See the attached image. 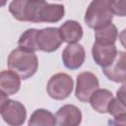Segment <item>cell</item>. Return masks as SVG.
<instances>
[{
	"mask_svg": "<svg viewBox=\"0 0 126 126\" xmlns=\"http://www.w3.org/2000/svg\"><path fill=\"white\" fill-rule=\"evenodd\" d=\"M73 87V79L68 74L57 73L49 79L46 87V92L51 98L62 100L67 98L71 94Z\"/></svg>",
	"mask_w": 126,
	"mask_h": 126,
	"instance_id": "4",
	"label": "cell"
},
{
	"mask_svg": "<svg viewBox=\"0 0 126 126\" xmlns=\"http://www.w3.org/2000/svg\"><path fill=\"white\" fill-rule=\"evenodd\" d=\"M116 94H117L116 98H118L120 101H122V102L125 103V85H122L121 88L117 91Z\"/></svg>",
	"mask_w": 126,
	"mask_h": 126,
	"instance_id": "20",
	"label": "cell"
},
{
	"mask_svg": "<svg viewBox=\"0 0 126 126\" xmlns=\"http://www.w3.org/2000/svg\"><path fill=\"white\" fill-rule=\"evenodd\" d=\"M115 44H99L94 42L92 47V55L94 62L102 68L109 66L117 55Z\"/></svg>",
	"mask_w": 126,
	"mask_h": 126,
	"instance_id": "10",
	"label": "cell"
},
{
	"mask_svg": "<svg viewBox=\"0 0 126 126\" xmlns=\"http://www.w3.org/2000/svg\"><path fill=\"white\" fill-rule=\"evenodd\" d=\"M8 95L7 94H5L3 92H1L0 91V112H1V110H2V108H3V106L5 105V103L8 101Z\"/></svg>",
	"mask_w": 126,
	"mask_h": 126,
	"instance_id": "21",
	"label": "cell"
},
{
	"mask_svg": "<svg viewBox=\"0 0 126 126\" xmlns=\"http://www.w3.org/2000/svg\"><path fill=\"white\" fill-rule=\"evenodd\" d=\"M65 14L62 4H50L45 1L26 0L25 22L32 23H56Z\"/></svg>",
	"mask_w": 126,
	"mask_h": 126,
	"instance_id": "1",
	"label": "cell"
},
{
	"mask_svg": "<svg viewBox=\"0 0 126 126\" xmlns=\"http://www.w3.org/2000/svg\"><path fill=\"white\" fill-rule=\"evenodd\" d=\"M63 42L57 28H44L38 30L36 33V45L38 50L53 52L57 50Z\"/></svg>",
	"mask_w": 126,
	"mask_h": 126,
	"instance_id": "6",
	"label": "cell"
},
{
	"mask_svg": "<svg viewBox=\"0 0 126 126\" xmlns=\"http://www.w3.org/2000/svg\"><path fill=\"white\" fill-rule=\"evenodd\" d=\"M0 113L3 120L10 126H21L27 118V110L24 104L14 99H8Z\"/></svg>",
	"mask_w": 126,
	"mask_h": 126,
	"instance_id": "7",
	"label": "cell"
},
{
	"mask_svg": "<svg viewBox=\"0 0 126 126\" xmlns=\"http://www.w3.org/2000/svg\"><path fill=\"white\" fill-rule=\"evenodd\" d=\"M112 19L113 13L110 9L109 0H94L91 2L85 14L86 24L94 31L111 24Z\"/></svg>",
	"mask_w": 126,
	"mask_h": 126,
	"instance_id": "3",
	"label": "cell"
},
{
	"mask_svg": "<svg viewBox=\"0 0 126 126\" xmlns=\"http://www.w3.org/2000/svg\"><path fill=\"white\" fill-rule=\"evenodd\" d=\"M113 98V94L106 89L96 90L90 97L91 106L99 113H107V107Z\"/></svg>",
	"mask_w": 126,
	"mask_h": 126,
	"instance_id": "14",
	"label": "cell"
},
{
	"mask_svg": "<svg viewBox=\"0 0 126 126\" xmlns=\"http://www.w3.org/2000/svg\"><path fill=\"white\" fill-rule=\"evenodd\" d=\"M7 65L11 71L16 73L20 79L27 80L37 71L38 59L34 52L26 51L21 48L13 49L7 59Z\"/></svg>",
	"mask_w": 126,
	"mask_h": 126,
	"instance_id": "2",
	"label": "cell"
},
{
	"mask_svg": "<svg viewBox=\"0 0 126 126\" xmlns=\"http://www.w3.org/2000/svg\"><path fill=\"white\" fill-rule=\"evenodd\" d=\"M21 88L20 77L11 70L0 72V91L7 95L15 94Z\"/></svg>",
	"mask_w": 126,
	"mask_h": 126,
	"instance_id": "13",
	"label": "cell"
},
{
	"mask_svg": "<svg viewBox=\"0 0 126 126\" xmlns=\"http://www.w3.org/2000/svg\"><path fill=\"white\" fill-rule=\"evenodd\" d=\"M95 42L99 44H114L118 37L117 28L111 23L101 29L94 31Z\"/></svg>",
	"mask_w": 126,
	"mask_h": 126,
	"instance_id": "16",
	"label": "cell"
},
{
	"mask_svg": "<svg viewBox=\"0 0 126 126\" xmlns=\"http://www.w3.org/2000/svg\"><path fill=\"white\" fill-rule=\"evenodd\" d=\"M125 52L118 51L114 61L107 67L102 68L103 74L115 83H125L126 68H125Z\"/></svg>",
	"mask_w": 126,
	"mask_h": 126,
	"instance_id": "11",
	"label": "cell"
},
{
	"mask_svg": "<svg viewBox=\"0 0 126 126\" xmlns=\"http://www.w3.org/2000/svg\"><path fill=\"white\" fill-rule=\"evenodd\" d=\"M107 113L111 114L114 117V119H125L126 118L125 103L120 101L118 98L113 97L107 107Z\"/></svg>",
	"mask_w": 126,
	"mask_h": 126,
	"instance_id": "18",
	"label": "cell"
},
{
	"mask_svg": "<svg viewBox=\"0 0 126 126\" xmlns=\"http://www.w3.org/2000/svg\"><path fill=\"white\" fill-rule=\"evenodd\" d=\"M110 9L113 15L125 16V1H110Z\"/></svg>",
	"mask_w": 126,
	"mask_h": 126,
	"instance_id": "19",
	"label": "cell"
},
{
	"mask_svg": "<svg viewBox=\"0 0 126 126\" xmlns=\"http://www.w3.org/2000/svg\"><path fill=\"white\" fill-rule=\"evenodd\" d=\"M54 117L58 126H79L82 122V112L74 104L61 106Z\"/></svg>",
	"mask_w": 126,
	"mask_h": 126,
	"instance_id": "9",
	"label": "cell"
},
{
	"mask_svg": "<svg viewBox=\"0 0 126 126\" xmlns=\"http://www.w3.org/2000/svg\"><path fill=\"white\" fill-rule=\"evenodd\" d=\"M54 115L47 109L38 108L32 112L29 120V126H55Z\"/></svg>",
	"mask_w": 126,
	"mask_h": 126,
	"instance_id": "15",
	"label": "cell"
},
{
	"mask_svg": "<svg viewBox=\"0 0 126 126\" xmlns=\"http://www.w3.org/2000/svg\"><path fill=\"white\" fill-rule=\"evenodd\" d=\"M99 83L97 77L92 72H83L77 76L75 90L76 97L82 102H88L92 94L98 90Z\"/></svg>",
	"mask_w": 126,
	"mask_h": 126,
	"instance_id": "5",
	"label": "cell"
},
{
	"mask_svg": "<svg viewBox=\"0 0 126 126\" xmlns=\"http://www.w3.org/2000/svg\"><path fill=\"white\" fill-rule=\"evenodd\" d=\"M62 40L68 44L76 43L83 37V28L77 22L73 20L66 21L58 29Z\"/></svg>",
	"mask_w": 126,
	"mask_h": 126,
	"instance_id": "12",
	"label": "cell"
},
{
	"mask_svg": "<svg viewBox=\"0 0 126 126\" xmlns=\"http://www.w3.org/2000/svg\"><path fill=\"white\" fill-rule=\"evenodd\" d=\"M111 124L112 126H125V119H114Z\"/></svg>",
	"mask_w": 126,
	"mask_h": 126,
	"instance_id": "22",
	"label": "cell"
},
{
	"mask_svg": "<svg viewBox=\"0 0 126 126\" xmlns=\"http://www.w3.org/2000/svg\"><path fill=\"white\" fill-rule=\"evenodd\" d=\"M86 59L84 47L79 43L68 44L62 52V61L66 68L70 70L79 69Z\"/></svg>",
	"mask_w": 126,
	"mask_h": 126,
	"instance_id": "8",
	"label": "cell"
},
{
	"mask_svg": "<svg viewBox=\"0 0 126 126\" xmlns=\"http://www.w3.org/2000/svg\"><path fill=\"white\" fill-rule=\"evenodd\" d=\"M36 29H29L26 32H24L18 41L19 48L24 49L26 51L30 52H35L38 50L37 45H36V33H37Z\"/></svg>",
	"mask_w": 126,
	"mask_h": 126,
	"instance_id": "17",
	"label": "cell"
}]
</instances>
